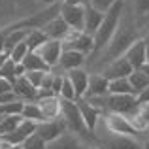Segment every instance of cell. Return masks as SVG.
<instances>
[{
    "mask_svg": "<svg viewBox=\"0 0 149 149\" xmlns=\"http://www.w3.org/2000/svg\"><path fill=\"white\" fill-rule=\"evenodd\" d=\"M98 125L104 128V134H100V132H95V134H93L96 147H100V149H143L142 142H140L138 138L109 132L108 128L104 127V123H102V117H100Z\"/></svg>",
    "mask_w": 149,
    "mask_h": 149,
    "instance_id": "4",
    "label": "cell"
},
{
    "mask_svg": "<svg viewBox=\"0 0 149 149\" xmlns=\"http://www.w3.org/2000/svg\"><path fill=\"white\" fill-rule=\"evenodd\" d=\"M109 95H134V89H132L128 77H121V79H111L108 87Z\"/></svg>",
    "mask_w": 149,
    "mask_h": 149,
    "instance_id": "25",
    "label": "cell"
},
{
    "mask_svg": "<svg viewBox=\"0 0 149 149\" xmlns=\"http://www.w3.org/2000/svg\"><path fill=\"white\" fill-rule=\"evenodd\" d=\"M44 6H57V4H62V0H38Z\"/></svg>",
    "mask_w": 149,
    "mask_h": 149,
    "instance_id": "40",
    "label": "cell"
},
{
    "mask_svg": "<svg viewBox=\"0 0 149 149\" xmlns=\"http://www.w3.org/2000/svg\"><path fill=\"white\" fill-rule=\"evenodd\" d=\"M62 47L70 49V51H79V53L91 57L93 49H95V42H93V36L85 34L83 30H72L70 29V32L62 40Z\"/></svg>",
    "mask_w": 149,
    "mask_h": 149,
    "instance_id": "5",
    "label": "cell"
},
{
    "mask_svg": "<svg viewBox=\"0 0 149 149\" xmlns=\"http://www.w3.org/2000/svg\"><path fill=\"white\" fill-rule=\"evenodd\" d=\"M62 51H64V47H62V42L61 40H47L40 49L36 51V53L40 55V57L45 61V64L53 70V68H57L58 61H61Z\"/></svg>",
    "mask_w": 149,
    "mask_h": 149,
    "instance_id": "10",
    "label": "cell"
},
{
    "mask_svg": "<svg viewBox=\"0 0 149 149\" xmlns=\"http://www.w3.org/2000/svg\"><path fill=\"white\" fill-rule=\"evenodd\" d=\"M0 77H6L8 81H11V83H13V81L19 77V74H17V64H15L13 61H10V58H8V61L4 62V66L0 68Z\"/></svg>",
    "mask_w": 149,
    "mask_h": 149,
    "instance_id": "30",
    "label": "cell"
},
{
    "mask_svg": "<svg viewBox=\"0 0 149 149\" xmlns=\"http://www.w3.org/2000/svg\"><path fill=\"white\" fill-rule=\"evenodd\" d=\"M127 4L136 17H149V0H128Z\"/></svg>",
    "mask_w": 149,
    "mask_h": 149,
    "instance_id": "27",
    "label": "cell"
},
{
    "mask_svg": "<svg viewBox=\"0 0 149 149\" xmlns=\"http://www.w3.org/2000/svg\"><path fill=\"white\" fill-rule=\"evenodd\" d=\"M66 130H68V128H66L64 121L58 117V119H53V121H44V123H40L38 128H36V134L40 136L45 143H51L61 134H64Z\"/></svg>",
    "mask_w": 149,
    "mask_h": 149,
    "instance_id": "9",
    "label": "cell"
},
{
    "mask_svg": "<svg viewBox=\"0 0 149 149\" xmlns=\"http://www.w3.org/2000/svg\"><path fill=\"white\" fill-rule=\"evenodd\" d=\"M143 149H146V147H143Z\"/></svg>",
    "mask_w": 149,
    "mask_h": 149,
    "instance_id": "47",
    "label": "cell"
},
{
    "mask_svg": "<svg viewBox=\"0 0 149 149\" xmlns=\"http://www.w3.org/2000/svg\"><path fill=\"white\" fill-rule=\"evenodd\" d=\"M2 119H4V115H2V113H0V121H2Z\"/></svg>",
    "mask_w": 149,
    "mask_h": 149,
    "instance_id": "45",
    "label": "cell"
},
{
    "mask_svg": "<svg viewBox=\"0 0 149 149\" xmlns=\"http://www.w3.org/2000/svg\"><path fill=\"white\" fill-rule=\"evenodd\" d=\"M45 74H47V72H25V77H26V79H29L36 89H40Z\"/></svg>",
    "mask_w": 149,
    "mask_h": 149,
    "instance_id": "34",
    "label": "cell"
},
{
    "mask_svg": "<svg viewBox=\"0 0 149 149\" xmlns=\"http://www.w3.org/2000/svg\"><path fill=\"white\" fill-rule=\"evenodd\" d=\"M49 38L45 36V32L42 29H30L29 36H26V45H29V51H38L42 47V45L47 42Z\"/></svg>",
    "mask_w": 149,
    "mask_h": 149,
    "instance_id": "24",
    "label": "cell"
},
{
    "mask_svg": "<svg viewBox=\"0 0 149 149\" xmlns=\"http://www.w3.org/2000/svg\"><path fill=\"white\" fill-rule=\"evenodd\" d=\"M23 149H47V143H45L38 134H32L25 143H23Z\"/></svg>",
    "mask_w": 149,
    "mask_h": 149,
    "instance_id": "32",
    "label": "cell"
},
{
    "mask_svg": "<svg viewBox=\"0 0 149 149\" xmlns=\"http://www.w3.org/2000/svg\"><path fill=\"white\" fill-rule=\"evenodd\" d=\"M140 70H142V72H143V74H146V76L149 77V62H146V64H143V66H142Z\"/></svg>",
    "mask_w": 149,
    "mask_h": 149,
    "instance_id": "41",
    "label": "cell"
},
{
    "mask_svg": "<svg viewBox=\"0 0 149 149\" xmlns=\"http://www.w3.org/2000/svg\"><path fill=\"white\" fill-rule=\"evenodd\" d=\"M87 55L79 53V51H70V49H64L61 55V61H58V68L62 70V74H68L70 70H76V68H83L85 61H87Z\"/></svg>",
    "mask_w": 149,
    "mask_h": 149,
    "instance_id": "13",
    "label": "cell"
},
{
    "mask_svg": "<svg viewBox=\"0 0 149 149\" xmlns=\"http://www.w3.org/2000/svg\"><path fill=\"white\" fill-rule=\"evenodd\" d=\"M66 76H68V79L72 81L74 89H76L77 100L85 98L87 89H89V76H91V74H89L87 70H83V68H76V70H70Z\"/></svg>",
    "mask_w": 149,
    "mask_h": 149,
    "instance_id": "14",
    "label": "cell"
},
{
    "mask_svg": "<svg viewBox=\"0 0 149 149\" xmlns=\"http://www.w3.org/2000/svg\"><path fill=\"white\" fill-rule=\"evenodd\" d=\"M61 119L64 121L66 128H68L70 132L81 136V138H85V140H91V143L95 146V138H93V134L89 132L87 125H85L83 117H81L77 102H68V100L61 98Z\"/></svg>",
    "mask_w": 149,
    "mask_h": 149,
    "instance_id": "3",
    "label": "cell"
},
{
    "mask_svg": "<svg viewBox=\"0 0 149 149\" xmlns=\"http://www.w3.org/2000/svg\"><path fill=\"white\" fill-rule=\"evenodd\" d=\"M91 147H93V143L89 140L81 138V136L74 134L70 130H66L57 140L47 143V149H91Z\"/></svg>",
    "mask_w": 149,
    "mask_h": 149,
    "instance_id": "7",
    "label": "cell"
},
{
    "mask_svg": "<svg viewBox=\"0 0 149 149\" xmlns=\"http://www.w3.org/2000/svg\"><path fill=\"white\" fill-rule=\"evenodd\" d=\"M8 55H10V61H13L15 64H21L23 58L29 55V45H26V42H21V44H17Z\"/></svg>",
    "mask_w": 149,
    "mask_h": 149,
    "instance_id": "29",
    "label": "cell"
},
{
    "mask_svg": "<svg viewBox=\"0 0 149 149\" xmlns=\"http://www.w3.org/2000/svg\"><path fill=\"white\" fill-rule=\"evenodd\" d=\"M102 123H104V127L108 128L109 132H115V134H125V136H132V138H136V136L140 134V132L132 127L130 119H128L127 115H121V113H108V115L102 119Z\"/></svg>",
    "mask_w": 149,
    "mask_h": 149,
    "instance_id": "6",
    "label": "cell"
},
{
    "mask_svg": "<svg viewBox=\"0 0 149 149\" xmlns=\"http://www.w3.org/2000/svg\"><path fill=\"white\" fill-rule=\"evenodd\" d=\"M136 19L138 17L132 13V10L128 8V4H125L123 17H121V23H119V26H117L113 38L104 47V51H102L100 55H96V57L100 58V61L96 62L100 68H104L106 64L113 62L115 58H121L136 40L142 38L140 36V26H138V23H136Z\"/></svg>",
    "mask_w": 149,
    "mask_h": 149,
    "instance_id": "1",
    "label": "cell"
},
{
    "mask_svg": "<svg viewBox=\"0 0 149 149\" xmlns=\"http://www.w3.org/2000/svg\"><path fill=\"white\" fill-rule=\"evenodd\" d=\"M108 87H109V79H106L100 72L91 74V76H89V89H87L85 98H96V96L109 95V93H108Z\"/></svg>",
    "mask_w": 149,
    "mask_h": 149,
    "instance_id": "15",
    "label": "cell"
},
{
    "mask_svg": "<svg viewBox=\"0 0 149 149\" xmlns=\"http://www.w3.org/2000/svg\"><path fill=\"white\" fill-rule=\"evenodd\" d=\"M29 32H30V29H13L6 36V40H4V53H10L17 44L25 42L26 36H29Z\"/></svg>",
    "mask_w": 149,
    "mask_h": 149,
    "instance_id": "22",
    "label": "cell"
},
{
    "mask_svg": "<svg viewBox=\"0 0 149 149\" xmlns=\"http://www.w3.org/2000/svg\"><path fill=\"white\" fill-rule=\"evenodd\" d=\"M62 79H64V74H55L53 77V85H51V91L55 93V95H61V89H62Z\"/></svg>",
    "mask_w": 149,
    "mask_h": 149,
    "instance_id": "35",
    "label": "cell"
},
{
    "mask_svg": "<svg viewBox=\"0 0 149 149\" xmlns=\"http://www.w3.org/2000/svg\"><path fill=\"white\" fill-rule=\"evenodd\" d=\"M85 6H70L61 4V17L66 21V25L72 30H83L85 26Z\"/></svg>",
    "mask_w": 149,
    "mask_h": 149,
    "instance_id": "8",
    "label": "cell"
},
{
    "mask_svg": "<svg viewBox=\"0 0 149 149\" xmlns=\"http://www.w3.org/2000/svg\"><path fill=\"white\" fill-rule=\"evenodd\" d=\"M21 117H23V119L32 121V123H38V125L45 121V117H44V113H42V109H40V106H38L36 100H34V102H25Z\"/></svg>",
    "mask_w": 149,
    "mask_h": 149,
    "instance_id": "23",
    "label": "cell"
},
{
    "mask_svg": "<svg viewBox=\"0 0 149 149\" xmlns=\"http://www.w3.org/2000/svg\"><path fill=\"white\" fill-rule=\"evenodd\" d=\"M132 66L128 64V61L125 57L121 58H115L113 62H109V64H106L104 68L100 70V74L106 77V79H121V77H128L132 74Z\"/></svg>",
    "mask_w": 149,
    "mask_h": 149,
    "instance_id": "11",
    "label": "cell"
},
{
    "mask_svg": "<svg viewBox=\"0 0 149 149\" xmlns=\"http://www.w3.org/2000/svg\"><path fill=\"white\" fill-rule=\"evenodd\" d=\"M58 98L68 100V102H77L76 89H74L72 81L68 79V76H66V74H64V79H62V89H61V95H58Z\"/></svg>",
    "mask_w": 149,
    "mask_h": 149,
    "instance_id": "28",
    "label": "cell"
},
{
    "mask_svg": "<svg viewBox=\"0 0 149 149\" xmlns=\"http://www.w3.org/2000/svg\"><path fill=\"white\" fill-rule=\"evenodd\" d=\"M15 100H19V98H17V95H15L13 91L0 95V106H2V104H10V102H15Z\"/></svg>",
    "mask_w": 149,
    "mask_h": 149,
    "instance_id": "36",
    "label": "cell"
},
{
    "mask_svg": "<svg viewBox=\"0 0 149 149\" xmlns=\"http://www.w3.org/2000/svg\"><path fill=\"white\" fill-rule=\"evenodd\" d=\"M102 21H104V13L98 10H95V8L87 6V10H85V26H83V32L89 34V36H95L96 30L100 29Z\"/></svg>",
    "mask_w": 149,
    "mask_h": 149,
    "instance_id": "20",
    "label": "cell"
},
{
    "mask_svg": "<svg viewBox=\"0 0 149 149\" xmlns=\"http://www.w3.org/2000/svg\"><path fill=\"white\" fill-rule=\"evenodd\" d=\"M8 149H23V146H10Z\"/></svg>",
    "mask_w": 149,
    "mask_h": 149,
    "instance_id": "43",
    "label": "cell"
},
{
    "mask_svg": "<svg viewBox=\"0 0 149 149\" xmlns=\"http://www.w3.org/2000/svg\"><path fill=\"white\" fill-rule=\"evenodd\" d=\"M123 57L127 58L128 64H130L134 70H140L146 62H149L147 61V51H146V42H143V38L136 40L134 44L127 49V53H125Z\"/></svg>",
    "mask_w": 149,
    "mask_h": 149,
    "instance_id": "12",
    "label": "cell"
},
{
    "mask_svg": "<svg viewBox=\"0 0 149 149\" xmlns=\"http://www.w3.org/2000/svg\"><path fill=\"white\" fill-rule=\"evenodd\" d=\"M36 102L40 106L42 113H44L45 121H53L61 117V98L58 96H49V98H42Z\"/></svg>",
    "mask_w": 149,
    "mask_h": 149,
    "instance_id": "19",
    "label": "cell"
},
{
    "mask_svg": "<svg viewBox=\"0 0 149 149\" xmlns=\"http://www.w3.org/2000/svg\"><path fill=\"white\" fill-rule=\"evenodd\" d=\"M136 98H138V104H140V106H147V104H149V87L143 89V91L140 93Z\"/></svg>",
    "mask_w": 149,
    "mask_h": 149,
    "instance_id": "38",
    "label": "cell"
},
{
    "mask_svg": "<svg viewBox=\"0 0 149 149\" xmlns=\"http://www.w3.org/2000/svg\"><path fill=\"white\" fill-rule=\"evenodd\" d=\"M77 106H79L81 117H83V121H85V125H87L89 132L93 134V132H95V128H96V125H98V121H100V109L95 108L93 104H89L85 98L77 100Z\"/></svg>",
    "mask_w": 149,
    "mask_h": 149,
    "instance_id": "17",
    "label": "cell"
},
{
    "mask_svg": "<svg viewBox=\"0 0 149 149\" xmlns=\"http://www.w3.org/2000/svg\"><path fill=\"white\" fill-rule=\"evenodd\" d=\"M117 0H89V6L95 8V10L102 11V13H106L108 10H111L113 4H115Z\"/></svg>",
    "mask_w": 149,
    "mask_h": 149,
    "instance_id": "33",
    "label": "cell"
},
{
    "mask_svg": "<svg viewBox=\"0 0 149 149\" xmlns=\"http://www.w3.org/2000/svg\"><path fill=\"white\" fill-rule=\"evenodd\" d=\"M45 32V36L49 38V40H64V36L70 32V26L66 25V21L58 15V17H55V19H51V21L47 23V25L42 29Z\"/></svg>",
    "mask_w": 149,
    "mask_h": 149,
    "instance_id": "18",
    "label": "cell"
},
{
    "mask_svg": "<svg viewBox=\"0 0 149 149\" xmlns=\"http://www.w3.org/2000/svg\"><path fill=\"white\" fill-rule=\"evenodd\" d=\"M143 42H146V51H147V61H149V36L143 38Z\"/></svg>",
    "mask_w": 149,
    "mask_h": 149,
    "instance_id": "42",
    "label": "cell"
},
{
    "mask_svg": "<svg viewBox=\"0 0 149 149\" xmlns=\"http://www.w3.org/2000/svg\"><path fill=\"white\" fill-rule=\"evenodd\" d=\"M13 93L17 95L19 100L23 102H34L38 96V89L26 79L25 76H19L17 79L13 81Z\"/></svg>",
    "mask_w": 149,
    "mask_h": 149,
    "instance_id": "16",
    "label": "cell"
},
{
    "mask_svg": "<svg viewBox=\"0 0 149 149\" xmlns=\"http://www.w3.org/2000/svg\"><path fill=\"white\" fill-rule=\"evenodd\" d=\"M91 149H100V147H96V146H93V147H91Z\"/></svg>",
    "mask_w": 149,
    "mask_h": 149,
    "instance_id": "44",
    "label": "cell"
},
{
    "mask_svg": "<svg viewBox=\"0 0 149 149\" xmlns=\"http://www.w3.org/2000/svg\"><path fill=\"white\" fill-rule=\"evenodd\" d=\"M125 0H117L115 4H113L111 10H108L104 13V21H102L100 29L96 30V34L93 36V42H95V49H93L91 57H96V55H100L104 47L109 44V40L113 38V34H115L117 26H119L121 23V17H123V11H125Z\"/></svg>",
    "mask_w": 149,
    "mask_h": 149,
    "instance_id": "2",
    "label": "cell"
},
{
    "mask_svg": "<svg viewBox=\"0 0 149 149\" xmlns=\"http://www.w3.org/2000/svg\"><path fill=\"white\" fill-rule=\"evenodd\" d=\"M62 4H70V6H89V0H62Z\"/></svg>",
    "mask_w": 149,
    "mask_h": 149,
    "instance_id": "39",
    "label": "cell"
},
{
    "mask_svg": "<svg viewBox=\"0 0 149 149\" xmlns=\"http://www.w3.org/2000/svg\"><path fill=\"white\" fill-rule=\"evenodd\" d=\"M10 91H13V83H11V81H8L6 77H0V95L10 93Z\"/></svg>",
    "mask_w": 149,
    "mask_h": 149,
    "instance_id": "37",
    "label": "cell"
},
{
    "mask_svg": "<svg viewBox=\"0 0 149 149\" xmlns=\"http://www.w3.org/2000/svg\"><path fill=\"white\" fill-rule=\"evenodd\" d=\"M128 81H130V85H132V89H134V95L136 96H138L143 89L149 87V77L142 72V70H132V74L128 76Z\"/></svg>",
    "mask_w": 149,
    "mask_h": 149,
    "instance_id": "26",
    "label": "cell"
},
{
    "mask_svg": "<svg viewBox=\"0 0 149 149\" xmlns=\"http://www.w3.org/2000/svg\"><path fill=\"white\" fill-rule=\"evenodd\" d=\"M23 106H25L23 100H15V102H10V104H2L0 106V113H2L4 117H8V115H21L23 113Z\"/></svg>",
    "mask_w": 149,
    "mask_h": 149,
    "instance_id": "31",
    "label": "cell"
},
{
    "mask_svg": "<svg viewBox=\"0 0 149 149\" xmlns=\"http://www.w3.org/2000/svg\"><path fill=\"white\" fill-rule=\"evenodd\" d=\"M147 149H149V146H147Z\"/></svg>",
    "mask_w": 149,
    "mask_h": 149,
    "instance_id": "46",
    "label": "cell"
},
{
    "mask_svg": "<svg viewBox=\"0 0 149 149\" xmlns=\"http://www.w3.org/2000/svg\"><path fill=\"white\" fill-rule=\"evenodd\" d=\"M21 64L25 68V72H51V68L45 64V61L36 51H29V55L23 58Z\"/></svg>",
    "mask_w": 149,
    "mask_h": 149,
    "instance_id": "21",
    "label": "cell"
}]
</instances>
